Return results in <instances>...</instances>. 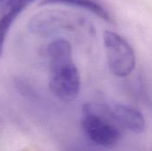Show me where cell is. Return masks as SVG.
Here are the masks:
<instances>
[{"label":"cell","mask_w":152,"mask_h":151,"mask_svg":"<svg viewBox=\"0 0 152 151\" xmlns=\"http://www.w3.org/2000/svg\"><path fill=\"white\" fill-rule=\"evenodd\" d=\"M80 122L88 138L103 148H113L121 138V127L114 119L108 104H85L82 105Z\"/></svg>","instance_id":"cell-1"},{"label":"cell","mask_w":152,"mask_h":151,"mask_svg":"<svg viewBox=\"0 0 152 151\" xmlns=\"http://www.w3.org/2000/svg\"><path fill=\"white\" fill-rule=\"evenodd\" d=\"M50 89L65 102L76 99L80 91V72L73 61V54L50 56Z\"/></svg>","instance_id":"cell-2"},{"label":"cell","mask_w":152,"mask_h":151,"mask_svg":"<svg viewBox=\"0 0 152 151\" xmlns=\"http://www.w3.org/2000/svg\"><path fill=\"white\" fill-rule=\"evenodd\" d=\"M104 44L110 72L118 77L129 75L135 68L136 56L128 42L115 32L105 31Z\"/></svg>","instance_id":"cell-3"},{"label":"cell","mask_w":152,"mask_h":151,"mask_svg":"<svg viewBox=\"0 0 152 151\" xmlns=\"http://www.w3.org/2000/svg\"><path fill=\"white\" fill-rule=\"evenodd\" d=\"M75 24H80V22L62 14L42 12L32 18L29 22V28L36 35L46 36L61 29H73Z\"/></svg>","instance_id":"cell-4"},{"label":"cell","mask_w":152,"mask_h":151,"mask_svg":"<svg viewBox=\"0 0 152 151\" xmlns=\"http://www.w3.org/2000/svg\"><path fill=\"white\" fill-rule=\"evenodd\" d=\"M110 107L114 119L121 128L136 134L145 130V118L136 109L121 104H115Z\"/></svg>","instance_id":"cell-5"},{"label":"cell","mask_w":152,"mask_h":151,"mask_svg":"<svg viewBox=\"0 0 152 151\" xmlns=\"http://www.w3.org/2000/svg\"><path fill=\"white\" fill-rule=\"evenodd\" d=\"M7 12L0 19V58L4 53L5 37L12 26L14 20L26 7L28 6L24 0H9L7 2Z\"/></svg>","instance_id":"cell-6"},{"label":"cell","mask_w":152,"mask_h":151,"mask_svg":"<svg viewBox=\"0 0 152 151\" xmlns=\"http://www.w3.org/2000/svg\"><path fill=\"white\" fill-rule=\"evenodd\" d=\"M48 4H65L79 7L94 13L105 21L113 22V18L107 10L96 0H43L40 4V5Z\"/></svg>","instance_id":"cell-7"},{"label":"cell","mask_w":152,"mask_h":151,"mask_svg":"<svg viewBox=\"0 0 152 151\" xmlns=\"http://www.w3.org/2000/svg\"><path fill=\"white\" fill-rule=\"evenodd\" d=\"M4 1H6V0H0V4H2V3H4Z\"/></svg>","instance_id":"cell-8"}]
</instances>
